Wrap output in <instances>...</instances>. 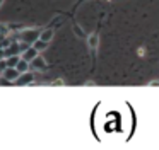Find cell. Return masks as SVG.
I'll use <instances>...</instances> for the list:
<instances>
[{"label":"cell","instance_id":"1","mask_svg":"<svg viewBox=\"0 0 159 150\" xmlns=\"http://www.w3.org/2000/svg\"><path fill=\"white\" fill-rule=\"evenodd\" d=\"M39 34H41V31L38 27H24L22 31L16 33V38H17V41H22L26 44H34V41L39 39Z\"/></svg>","mask_w":159,"mask_h":150},{"label":"cell","instance_id":"2","mask_svg":"<svg viewBox=\"0 0 159 150\" xmlns=\"http://www.w3.org/2000/svg\"><path fill=\"white\" fill-rule=\"evenodd\" d=\"M16 85H31L34 84V73L33 72H24V73L19 75V78L14 82Z\"/></svg>","mask_w":159,"mask_h":150},{"label":"cell","instance_id":"3","mask_svg":"<svg viewBox=\"0 0 159 150\" xmlns=\"http://www.w3.org/2000/svg\"><path fill=\"white\" fill-rule=\"evenodd\" d=\"M2 75H4V77L7 78L9 82H11V84H14V82L19 78V75H21V72H19L16 67H7L4 72H2Z\"/></svg>","mask_w":159,"mask_h":150},{"label":"cell","instance_id":"4","mask_svg":"<svg viewBox=\"0 0 159 150\" xmlns=\"http://www.w3.org/2000/svg\"><path fill=\"white\" fill-rule=\"evenodd\" d=\"M31 68L36 70V72H45L46 68H48V63H46V60L41 56V55H38V56L31 61Z\"/></svg>","mask_w":159,"mask_h":150},{"label":"cell","instance_id":"5","mask_svg":"<svg viewBox=\"0 0 159 150\" xmlns=\"http://www.w3.org/2000/svg\"><path fill=\"white\" fill-rule=\"evenodd\" d=\"M38 55H39V51L36 50V48L33 46V44H31V46H28L24 51H22V53H21V56L24 58V60H28V61H33L36 56H38Z\"/></svg>","mask_w":159,"mask_h":150},{"label":"cell","instance_id":"6","mask_svg":"<svg viewBox=\"0 0 159 150\" xmlns=\"http://www.w3.org/2000/svg\"><path fill=\"white\" fill-rule=\"evenodd\" d=\"M87 44H89L91 50H96L98 46H99V34L98 33H93L89 38H87Z\"/></svg>","mask_w":159,"mask_h":150},{"label":"cell","instance_id":"7","mask_svg":"<svg viewBox=\"0 0 159 150\" xmlns=\"http://www.w3.org/2000/svg\"><path fill=\"white\" fill-rule=\"evenodd\" d=\"M53 36H55V29L48 27V29L41 31V34H39V39H43V41H46V43H50V41L53 39Z\"/></svg>","mask_w":159,"mask_h":150},{"label":"cell","instance_id":"8","mask_svg":"<svg viewBox=\"0 0 159 150\" xmlns=\"http://www.w3.org/2000/svg\"><path fill=\"white\" fill-rule=\"evenodd\" d=\"M17 68L21 73H24V72H29V68H31V61H28V60H24V58L21 56V60H19V63H17Z\"/></svg>","mask_w":159,"mask_h":150},{"label":"cell","instance_id":"9","mask_svg":"<svg viewBox=\"0 0 159 150\" xmlns=\"http://www.w3.org/2000/svg\"><path fill=\"white\" fill-rule=\"evenodd\" d=\"M19 60H21V55H12V56H7L5 61H7V67H17Z\"/></svg>","mask_w":159,"mask_h":150},{"label":"cell","instance_id":"10","mask_svg":"<svg viewBox=\"0 0 159 150\" xmlns=\"http://www.w3.org/2000/svg\"><path fill=\"white\" fill-rule=\"evenodd\" d=\"M33 46H34L36 50L39 51V53H41V51H45V50H46V46H48V43H46V41H43V39H36Z\"/></svg>","mask_w":159,"mask_h":150},{"label":"cell","instance_id":"11","mask_svg":"<svg viewBox=\"0 0 159 150\" xmlns=\"http://www.w3.org/2000/svg\"><path fill=\"white\" fill-rule=\"evenodd\" d=\"M74 31L77 33V36H79V38H86V34H84V31L80 29V27L77 26V24H74Z\"/></svg>","mask_w":159,"mask_h":150},{"label":"cell","instance_id":"12","mask_svg":"<svg viewBox=\"0 0 159 150\" xmlns=\"http://www.w3.org/2000/svg\"><path fill=\"white\" fill-rule=\"evenodd\" d=\"M5 68H7V61H5V58H2V60H0V73H2Z\"/></svg>","mask_w":159,"mask_h":150},{"label":"cell","instance_id":"13","mask_svg":"<svg viewBox=\"0 0 159 150\" xmlns=\"http://www.w3.org/2000/svg\"><path fill=\"white\" fill-rule=\"evenodd\" d=\"M63 84H65V82H63L62 78H58V80H53V82H52V85H63Z\"/></svg>","mask_w":159,"mask_h":150},{"label":"cell","instance_id":"14","mask_svg":"<svg viewBox=\"0 0 159 150\" xmlns=\"http://www.w3.org/2000/svg\"><path fill=\"white\" fill-rule=\"evenodd\" d=\"M137 55H139V56H144V55H145V50H144V48H139V50H137Z\"/></svg>","mask_w":159,"mask_h":150},{"label":"cell","instance_id":"15","mask_svg":"<svg viewBox=\"0 0 159 150\" xmlns=\"http://www.w3.org/2000/svg\"><path fill=\"white\" fill-rule=\"evenodd\" d=\"M2 58H5V51H4V48H0V60Z\"/></svg>","mask_w":159,"mask_h":150},{"label":"cell","instance_id":"16","mask_svg":"<svg viewBox=\"0 0 159 150\" xmlns=\"http://www.w3.org/2000/svg\"><path fill=\"white\" fill-rule=\"evenodd\" d=\"M149 85H151V87H154V85H159V80H152V82H149Z\"/></svg>","mask_w":159,"mask_h":150},{"label":"cell","instance_id":"17","mask_svg":"<svg viewBox=\"0 0 159 150\" xmlns=\"http://www.w3.org/2000/svg\"><path fill=\"white\" fill-rule=\"evenodd\" d=\"M0 75H2V73H0Z\"/></svg>","mask_w":159,"mask_h":150}]
</instances>
